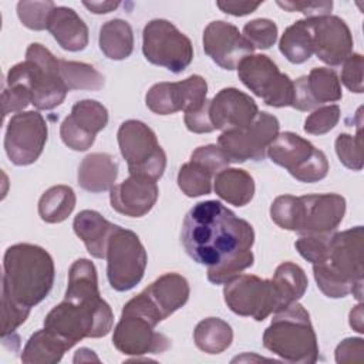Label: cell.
Wrapping results in <instances>:
<instances>
[{
	"mask_svg": "<svg viewBox=\"0 0 364 364\" xmlns=\"http://www.w3.org/2000/svg\"><path fill=\"white\" fill-rule=\"evenodd\" d=\"M54 262L50 253L31 243L10 246L3 257L1 336L13 334L30 310L43 301L54 284Z\"/></svg>",
	"mask_w": 364,
	"mask_h": 364,
	"instance_id": "1",
	"label": "cell"
},
{
	"mask_svg": "<svg viewBox=\"0 0 364 364\" xmlns=\"http://www.w3.org/2000/svg\"><path fill=\"white\" fill-rule=\"evenodd\" d=\"M181 242L199 264L212 267L242 252L252 250L253 226L219 200L196 203L185 216Z\"/></svg>",
	"mask_w": 364,
	"mask_h": 364,
	"instance_id": "2",
	"label": "cell"
},
{
	"mask_svg": "<svg viewBox=\"0 0 364 364\" xmlns=\"http://www.w3.org/2000/svg\"><path fill=\"white\" fill-rule=\"evenodd\" d=\"M263 346L284 361L313 364L318 358V344L309 311L297 301L274 313L263 333Z\"/></svg>",
	"mask_w": 364,
	"mask_h": 364,
	"instance_id": "3",
	"label": "cell"
},
{
	"mask_svg": "<svg viewBox=\"0 0 364 364\" xmlns=\"http://www.w3.org/2000/svg\"><path fill=\"white\" fill-rule=\"evenodd\" d=\"M6 82L26 87L37 109L55 108L68 92L60 74L58 60L40 43L27 47L26 60L9 70Z\"/></svg>",
	"mask_w": 364,
	"mask_h": 364,
	"instance_id": "4",
	"label": "cell"
},
{
	"mask_svg": "<svg viewBox=\"0 0 364 364\" xmlns=\"http://www.w3.org/2000/svg\"><path fill=\"white\" fill-rule=\"evenodd\" d=\"M112 324V310L102 297L85 303L64 299L44 318V327L64 340L68 348L85 337L107 336Z\"/></svg>",
	"mask_w": 364,
	"mask_h": 364,
	"instance_id": "5",
	"label": "cell"
},
{
	"mask_svg": "<svg viewBox=\"0 0 364 364\" xmlns=\"http://www.w3.org/2000/svg\"><path fill=\"white\" fill-rule=\"evenodd\" d=\"M117 139L129 175H145L155 181L164 175L166 154L146 124L138 119L124 121L118 128Z\"/></svg>",
	"mask_w": 364,
	"mask_h": 364,
	"instance_id": "6",
	"label": "cell"
},
{
	"mask_svg": "<svg viewBox=\"0 0 364 364\" xmlns=\"http://www.w3.org/2000/svg\"><path fill=\"white\" fill-rule=\"evenodd\" d=\"M107 277L117 291L134 289L144 277L148 256L136 233L117 226L107 245Z\"/></svg>",
	"mask_w": 364,
	"mask_h": 364,
	"instance_id": "7",
	"label": "cell"
},
{
	"mask_svg": "<svg viewBox=\"0 0 364 364\" xmlns=\"http://www.w3.org/2000/svg\"><path fill=\"white\" fill-rule=\"evenodd\" d=\"M142 53L151 64L175 74L186 70L193 60L191 40L175 24L164 18L151 20L144 27Z\"/></svg>",
	"mask_w": 364,
	"mask_h": 364,
	"instance_id": "8",
	"label": "cell"
},
{
	"mask_svg": "<svg viewBox=\"0 0 364 364\" xmlns=\"http://www.w3.org/2000/svg\"><path fill=\"white\" fill-rule=\"evenodd\" d=\"M223 297L228 307L237 316L263 321L272 313L283 310L272 280L255 274H239L225 284Z\"/></svg>",
	"mask_w": 364,
	"mask_h": 364,
	"instance_id": "9",
	"label": "cell"
},
{
	"mask_svg": "<svg viewBox=\"0 0 364 364\" xmlns=\"http://www.w3.org/2000/svg\"><path fill=\"white\" fill-rule=\"evenodd\" d=\"M239 80L266 105L282 108L291 107L294 87L290 77L280 73L279 67L263 54L247 55L237 65Z\"/></svg>",
	"mask_w": 364,
	"mask_h": 364,
	"instance_id": "10",
	"label": "cell"
},
{
	"mask_svg": "<svg viewBox=\"0 0 364 364\" xmlns=\"http://www.w3.org/2000/svg\"><path fill=\"white\" fill-rule=\"evenodd\" d=\"M279 119L269 112H259L245 128L223 131L218 138L219 146L230 162L262 161L267 146L279 134Z\"/></svg>",
	"mask_w": 364,
	"mask_h": 364,
	"instance_id": "11",
	"label": "cell"
},
{
	"mask_svg": "<svg viewBox=\"0 0 364 364\" xmlns=\"http://www.w3.org/2000/svg\"><path fill=\"white\" fill-rule=\"evenodd\" d=\"M48 128L43 115L37 111L14 114L6 129L4 149L9 159L17 166L34 164L47 142Z\"/></svg>",
	"mask_w": 364,
	"mask_h": 364,
	"instance_id": "12",
	"label": "cell"
},
{
	"mask_svg": "<svg viewBox=\"0 0 364 364\" xmlns=\"http://www.w3.org/2000/svg\"><path fill=\"white\" fill-rule=\"evenodd\" d=\"M364 230L355 226L333 233L328 243V256L323 263L340 279L354 287L353 296L361 301L364 282Z\"/></svg>",
	"mask_w": 364,
	"mask_h": 364,
	"instance_id": "13",
	"label": "cell"
},
{
	"mask_svg": "<svg viewBox=\"0 0 364 364\" xmlns=\"http://www.w3.org/2000/svg\"><path fill=\"white\" fill-rule=\"evenodd\" d=\"M206 92V80L195 74L178 82L154 84L145 95V102L152 112L169 115L199 107L205 102Z\"/></svg>",
	"mask_w": 364,
	"mask_h": 364,
	"instance_id": "14",
	"label": "cell"
},
{
	"mask_svg": "<svg viewBox=\"0 0 364 364\" xmlns=\"http://www.w3.org/2000/svg\"><path fill=\"white\" fill-rule=\"evenodd\" d=\"M112 344L127 355H144L166 351L171 347V340L155 331V324L146 317L122 311L114 328Z\"/></svg>",
	"mask_w": 364,
	"mask_h": 364,
	"instance_id": "15",
	"label": "cell"
},
{
	"mask_svg": "<svg viewBox=\"0 0 364 364\" xmlns=\"http://www.w3.org/2000/svg\"><path fill=\"white\" fill-rule=\"evenodd\" d=\"M313 40V53L327 65H341L353 53V36L337 16L304 18Z\"/></svg>",
	"mask_w": 364,
	"mask_h": 364,
	"instance_id": "16",
	"label": "cell"
},
{
	"mask_svg": "<svg viewBox=\"0 0 364 364\" xmlns=\"http://www.w3.org/2000/svg\"><path fill=\"white\" fill-rule=\"evenodd\" d=\"M107 124V108L95 100H82L73 105L71 114L61 122L60 136L73 151H87Z\"/></svg>",
	"mask_w": 364,
	"mask_h": 364,
	"instance_id": "17",
	"label": "cell"
},
{
	"mask_svg": "<svg viewBox=\"0 0 364 364\" xmlns=\"http://www.w3.org/2000/svg\"><path fill=\"white\" fill-rule=\"evenodd\" d=\"M203 50L223 70H235L243 58L253 54V46L236 26L216 20L203 30Z\"/></svg>",
	"mask_w": 364,
	"mask_h": 364,
	"instance_id": "18",
	"label": "cell"
},
{
	"mask_svg": "<svg viewBox=\"0 0 364 364\" xmlns=\"http://www.w3.org/2000/svg\"><path fill=\"white\" fill-rule=\"evenodd\" d=\"M301 219L297 233L333 235L346 213V199L337 193L300 196Z\"/></svg>",
	"mask_w": 364,
	"mask_h": 364,
	"instance_id": "19",
	"label": "cell"
},
{
	"mask_svg": "<svg viewBox=\"0 0 364 364\" xmlns=\"http://www.w3.org/2000/svg\"><path fill=\"white\" fill-rule=\"evenodd\" d=\"M294 95L291 107L299 111H311L324 102L341 100V84L334 70L326 67L313 68L309 75L293 81Z\"/></svg>",
	"mask_w": 364,
	"mask_h": 364,
	"instance_id": "20",
	"label": "cell"
},
{
	"mask_svg": "<svg viewBox=\"0 0 364 364\" xmlns=\"http://www.w3.org/2000/svg\"><path fill=\"white\" fill-rule=\"evenodd\" d=\"M209 114L215 129L229 131L247 127L259 114V108L250 95L230 87L220 90L210 100Z\"/></svg>",
	"mask_w": 364,
	"mask_h": 364,
	"instance_id": "21",
	"label": "cell"
},
{
	"mask_svg": "<svg viewBox=\"0 0 364 364\" xmlns=\"http://www.w3.org/2000/svg\"><path fill=\"white\" fill-rule=\"evenodd\" d=\"M156 181L145 175H129L124 182L109 191V202L114 210L129 218L146 215L158 199Z\"/></svg>",
	"mask_w": 364,
	"mask_h": 364,
	"instance_id": "22",
	"label": "cell"
},
{
	"mask_svg": "<svg viewBox=\"0 0 364 364\" xmlns=\"http://www.w3.org/2000/svg\"><path fill=\"white\" fill-rule=\"evenodd\" d=\"M317 148L294 132L277 134L274 141L267 146L270 161L289 171L291 176L300 172L313 158Z\"/></svg>",
	"mask_w": 364,
	"mask_h": 364,
	"instance_id": "23",
	"label": "cell"
},
{
	"mask_svg": "<svg viewBox=\"0 0 364 364\" xmlns=\"http://www.w3.org/2000/svg\"><path fill=\"white\" fill-rule=\"evenodd\" d=\"M47 30L58 46L67 51H81L88 44V27L70 7L55 6L50 14Z\"/></svg>",
	"mask_w": 364,
	"mask_h": 364,
	"instance_id": "24",
	"label": "cell"
},
{
	"mask_svg": "<svg viewBox=\"0 0 364 364\" xmlns=\"http://www.w3.org/2000/svg\"><path fill=\"white\" fill-rule=\"evenodd\" d=\"M142 291L164 320L181 309L189 299L188 280L178 273L162 274Z\"/></svg>",
	"mask_w": 364,
	"mask_h": 364,
	"instance_id": "25",
	"label": "cell"
},
{
	"mask_svg": "<svg viewBox=\"0 0 364 364\" xmlns=\"http://www.w3.org/2000/svg\"><path fill=\"white\" fill-rule=\"evenodd\" d=\"M73 228L92 257L105 259L107 245L117 225L108 222L101 213L85 209L74 218Z\"/></svg>",
	"mask_w": 364,
	"mask_h": 364,
	"instance_id": "26",
	"label": "cell"
},
{
	"mask_svg": "<svg viewBox=\"0 0 364 364\" xmlns=\"http://www.w3.org/2000/svg\"><path fill=\"white\" fill-rule=\"evenodd\" d=\"M117 176L118 165L105 152L88 154L78 166V185L91 193L111 191Z\"/></svg>",
	"mask_w": 364,
	"mask_h": 364,
	"instance_id": "27",
	"label": "cell"
},
{
	"mask_svg": "<svg viewBox=\"0 0 364 364\" xmlns=\"http://www.w3.org/2000/svg\"><path fill=\"white\" fill-rule=\"evenodd\" d=\"M213 182L216 195L235 206L247 205L255 195V181L243 169L226 168L215 176Z\"/></svg>",
	"mask_w": 364,
	"mask_h": 364,
	"instance_id": "28",
	"label": "cell"
},
{
	"mask_svg": "<svg viewBox=\"0 0 364 364\" xmlns=\"http://www.w3.org/2000/svg\"><path fill=\"white\" fill-rule=\"evenodd\" d=\"M100 297L98 276L94 263L88 259H77L68 272V284L64 299L74 303H85Z\"/></svg>",
	"mask_w": 364,
	"mask_h": 364,
	"instance_id": "29",
	"label": "cell"
},
{
	"mask_svg": "<svg viewBox=\"0 0 364 364\" xmlns=\"http://www.w3.org/2000/svg\"><path fill=\"white\" fill-rule=\"evenodd\" d=\"M67 350L70 348L65 341L44 327L28 338L21 353V361L26 364H54L63 358Z\"/></svg>",
	"mask_w": 364,
	"mask_h": 364,
	"instance_id": "30",
	"label": "cell"
},
{
	"mask_svg": "<svg viewBox=\"0 0 364 364\" xmlns=\"http://www.w3.org/2000/svg\"><path fill=\"white\" fill-rule=\"evenodd\" d=\"M100 50L109 60H125L134 50V33L128 21L114 18L104 23L98 37Z\"/></svg>",
	"mask_w": 364,
	"mask_h": 364,
	"instance_id": "31",
	"label": "cell"
},
{
	"mask_svg": "<svg viewBox=\"0 0 364 364\" xmlns=\"http://www.w3.org/2000/svg\"><path fill=\"white\" fill-rule=\"evenodd\" d=\"M193 340L196 347L203 353L220 354L232 344L233 331L225 320L219 317H208L196 324Z\"/></svg>",
	"mask_w": 364,
	"mask_h": 364,
	"instance_id": "32",
	"label": "cell"
},
{
	"mask_svg": "<svg viewBox=\"0 0 364 364\" xmlns=\"http://www.w3.org/2000/svg\"><path fill=\"white\" fill-rule=\"evenodd\" d=\"M272 282L276 287L283 309L301 299L309 284L304 270L293 262L279 264L274 270Z\"/></svg>",
	"mask_w": 364,
	"mask_h": 364,
	"instance_id": "33",
	"label": "cell"
},
{
	"mask_svg": "<svg viewBox=\"0 0 364 364\" xmlns=\"http://www.w3.org/2000/svg\"><path fill=\"white\" fill-rule=\"evenodd\" d=\"M75 193L67 185L48 188L38 200V215L47 223L65 220L75 208Z\"/></svg>",
	"mask_w": 364,
	"mask_h": 364,
	"instance_id": "34",
	"label": "cell"
},
{
	"mask_svg": "<svg viewBox=\"0 0 364 364\" xmlns=\"http://www.w3.org/2000/svg\"><path fill=\"white\" fill-rule=\"evenodd\" d=\"M279 50L293 64H301L311 57L313 40L306 20H299L284 30Z\"/></svg>",
	"mask_w": 364,
	"mask_h": 364,
	"instance_id": "35",
	"label": "cell"
},
{
	"mask_svg": "<svg viewBox=\"0 0 364 364\" xmlns=\"http://www.w3.org/2000/svg\"><path fill=\"white\" fill-rule=\"evenodd\" d=\"M60 74L70 90H90L97 91L101 90L105 84L104 75L98 73L92 65L78 61H67L58 60Z\"/></svg>",
	"mask_w": 364,
	"mask_h": 364,
	"instance_id": "36",
	"label": "cell"
},
{
	"mask_svg": "<svg viewBox=\"0 0 364 364\" xmlns=\"http://www.w3.org/2000/svg\"><path fill=\"white\" fill-rule=\"evenodd\" d=\"M213 175L198 164L188 162L179 168L178 186L189 198L208 195L212 191Z\"/></svg>",
	"mask_w": 364,
	"mask_h": 364,
	"instance_id": "37",
	"label": "cell"
},
{
	"mask_svg": "<svg viewBox=\"0 0 364 364\" xmlns=\"http://www.w3.org/2000/svg\"><path fill=\"white\" fill-rule=\"evenodd\" d=\"M272 220L282 229L297 232L301 219V200L300 196L280 195L270 206Z\"/></svg>",
	"mask_w": 364,
	"mask_h": 364,
	"instance_id": "38",
	"label": "cell"
},
{
	"mask_svg": "<svg viewBox=\"0 0 364 364\" xmlns=\"http://www.w3.org/2000/svg\"><path fill=\"white\" fill-rule=\"evenodd\" d=\"M253 262L255 257L252 250L242 252L216 266L208 267V280L213 284H226L228 282L239 276L243 270L253 266Z\"/></svg>",
	"mask_w": 364,
	"mask_h": 364,
	"instance_id": "39",
	"label": "cell"
},
{
	"mask_svg": "<svg viewBox=\"0 0 364 364\" xmlns=\"http://www.w3.org/2000/svg\"><path fill=\"white\" fill-rule=\"evenodd\" d=\"M336 152L340 162L353 171L363 169V136L358 125L357 134H338L336 138Z\"/></svg>",
	"mask_w": 364,
	"mask_h": 364,
	"instance_id": "40",
	"label": "cell"
},
{
	"mask_svg": "<svg viewBox=\"0 0 364 364\" xmlns=\"http://www.w3.org/2000/svg\"><path fill=\"white\" fill-rule=\"evenodd\" d=\"M55 4L53 1H18L17 16L23 26L30 30H44L47 28L48 18Z\"/></svg>",
	"mask_w": 364,
	"mask_h": 364,
	"instance_id": "41",
	"label": "cell"
},
{
	"mask_svg": "<svg viewBox=\"0 0 364 364\" xmlns=\"http://www.w3.org/2000/svg\"><path fill=\"white\" fill-rule=\"evenodd\" d=\"M243 37L253 48H270L277 40V26L269 18H255L243 27Z\"/></svg>",
	"mask_w": 364,
	"mask_h": 364,
	"instance_id": "42",
	"label": "cell"
},
{
	"mask_svg": "<svg viewBox=\"0 0 364 364\" xmlns=\"http://www.w3.org/2000/svg\"><path fill=\"white\" fill-rule=\"evenodd\" d=\"M313 274L317 283V287L321 293L330 299L346 297L354 291V287L328 270L323 263L313 264Z\"/></svg>",
	"mask_w": 364,
	"mask_h": 364,
	"instance_id": "43",
	"label": "cell"
},
{
	"mask_svg": "<svg viewBox=\"0 0 364 364\" xmlns=\"http://www.w3.org/2000/svg\"><path fill=\"white\" fill-rule=\"evenodd\" d=\"M330 237L331 235H301L294 246L307 262L320 264L327 260Z\"/></svg>",
	"mask_w": 364,
	"mask_h": 364,
	"instance_id": "44",
	"label": "cell"
},
{
	"mask_svg": "<svg viewBox=\"0 0 364 364\" xmlns=\"http://www.w3.org/2000/svg\"><path fill=\"white\" fill-rule=\"evenodd\" d=\"M340 121V107L326 105L316 108L304 121V131L311 135H323L331 131Z\"/></svg>",
	"mask_w": 364,
	"mask_h": 364,
	"instance_id": "45",
	"label": "cell"
},
{
	"mask_svg": "<svg viewBox=\"0 0 364 364\" xmlns=\"http://www.w3.org/2000/svg\"><path fill=\"white\" fill-rule=\"evenodd\" d=\"M191 162L198 164L199 166L209 171L213 176H216L219 172L229 166L230 159L219 145L210 144L198 146L191 155Z\"/></svg>",
	"mask_w": 364,
	"mask_h": 364,
	"instance_id": "46",
	"label": "cell"
},
{
	"mask_svg": "<svg viewBox=\"0 0 364 364\" xmlns=\"http://www.w3.org/2000/svg\"><path fill=\"white\" fill-rule=\"evenodd\" d=\"M363 68H364V58L358 53H351L350 57L343 63L341 82L351 92L361 94L364 91Z\"/></svg>",
	"mask_w": 364,
	"mask_h": 364,
	"instance_id": "47",
	"label": "cell"
},
{
	"mask_svg": "<svg viewBox=\"0 0 364 364\" xmlns=\"http://www.w3.org/2000/svg\"><path fill=\"white\" fill-rule=\"evenodd\" d=\"M3 104V117H7L10 112H21L28 104H31V95L28 90L20 84L7 85L1 92Z\"/></svg>",
	"mask_w": 364,
	"mask_h": 364,
	"instance_id": "48",
	"label": "cell"
},
{
	"mask_svg": "<svg viewBox=\"0 0 364 364\" xmlns=\"http://www.w3.org/2000/svg\"><path fill=\"white\" fill-rule=\"evenodd\" d=\"M209 107H210V101L205 100V102L200 104L199 107L185 112V125L191 132L206 134V132L215 131V127L212 124L210 114H209Z\"/></svg>",
	"mask_w": 364,
	"mask_h": 364,
	"instance_id": "49",
	"label": "cell"
},
{
	"mask_svg": "<svg viewBox=\"0 0 364 364\" xmlns=\"http://www.w3.org/2000/svg\"><path fill=\"white\" fill-rule=\"evenodd\" d=\"M277 6L287 10V11H301L306 18L323 17L330 16L333 9V1L323 0V1H277Z\"/></svg>",
	"mask_w": 364,
	"mask_h": 364,
	"instance_id": "50",
	"label": "cell"
},
{
	"mask_svg": "<svg viewBox=\"0 0 364 364\" xmlns=\"http://www.w3.org/2000/svg\"><path fill=\"white\" fill-rule=\"evenodd\" d=\"M364 358V340L351 337L343 340L336 348L337 363H361Z\"/></svg>",
	"mask_w": 364,
	"mask_h": 364,
	"instance_id": "51",
	"label": "cell"
},
{
	"mask_svg": "<svg viewBox=\"0 0 364 364\" xmlns=\"http://www.w3.org/2000/svg\"><path fill=\"white\" fill-rule=\"evenodd\" d=\"M260 4H262L260 1H256V3H253V1H230V0L216 1V6L223 13L230 14V16H236V17L253 13Z\"/></svg>",
	"mask_w": 364,
	"mask_h": 364,
	"instance_id": "52",
	"label": "cell"
},
{
	"mask_svg": "<svg viewBox=\"0 0 364 364\" xmlns=\"http://www.w3.org/2000/svg\"><path fill=\"white\" fill-rule=\"evenodd\" d=\"M82 4L95 14H105L119 6V1H82Z\"/></svg>",
	"mask_w": 364,
	"mask_h": 364,
	"instance_id": "53",
	"label": "cell"
},
{
	"mask_svg": "<svg viewBox=\"0 0 364 364\" xmlns=\"http://www.w3.org/2000/svg\"><path fill=\"white\" fill-rule=\"evenodd\" d=\"M363 304L360 301V304H357L351 311H350V326L358 331V333H364V320H363Z\"/></svg>",
	"mask_w": 364,
	"mask_h": 364,
	"instance_id": "54",
	"label": "cell"
}]
</instances>
